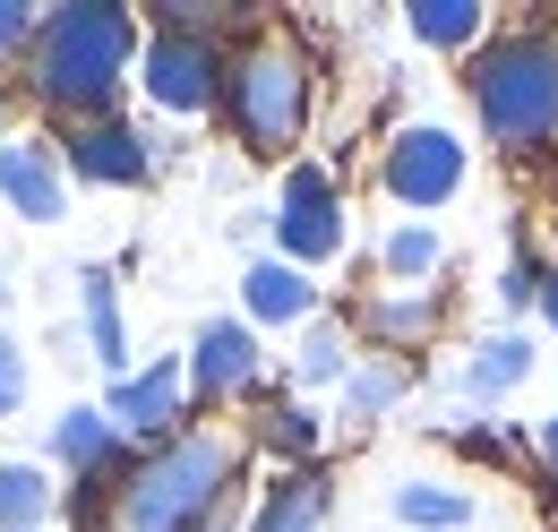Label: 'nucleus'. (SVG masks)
Listing matches in <instances>:
<instances>
[{
  "label": "nucleus",
  "mask_w": 558,
  "mask_h": 532,
  "mask_svg": "<svg viewBox=\"0 0 558 532\" xmlns=\"http://www.w3.org/2000/svg\"><path fill=\"white\" fill-rule=\"evenodd\" d=\"M473 112L498 146H550L558 137V35H507L473 61Z\"/></svg>",
  "instance_id": "obj_3"
},
{
  "label": "nucleus",
  "mask_w": 558,
  "mask_h": 532,
  "mask_svg": "<svg viewBox=\"0 0 558 532\" xmlns=\"http://www.w3.org/2000/svg\"><path fill=\"white\" fill-rule=\"evenodd\" d=\"M138 61V17L130 9H104V0H77V9H52L26 44V86L61 112H86L104 121V104L121 95V77Z\"/></svg>",
  "instance_id": "obj_1"
},
{
  "label": "nucleus",
  "mask_w": 558,
  "mask_h": 532,
  "mask_svg": "<svg viewBox=\"0 0 558 532\" xmlns=\"http://www.w3.org/2000/svg\"><path fill=\"white\" fill-rule=\"evenodd\" d=\"M232 464L241 447L223 430H181L121 481V532H198L232 498Z\"/></svg>",
  "instance_id": "obj_2"
},
{
  "label": "nucleus",
  "mask_w": 558,
  "mask_h": 532,
  "mask_svg": "<svg viewBox=\"0 0 558 532\" xmlns=\"http://www.w3.org/2000/svg\"><path fill=\"white\" fill-rule=\"evenodd\" d=\"M542 464H550V481H558V421L542 430Z\"/></svg>",
  "instance_id": "obj_29"
},
{
  "label": "nucleus",
  "mask_w": 558,
  "mask_h": 532,
  "mask_svg": "<svg viewBox=\"0 0 558 532\" xmlns=\"http://www.w3.org/2000/svg\"><path fill=\"white\" fill-rule=\"evenodd\" d=\"M276 241H283V266H318L344 250V198L318 164H301L283 181V206H276Z\"/></svg>",
  "instance_id": "obj_7"
},
{
  "label": "nucleus",
  "mask_w": 558,
  "mask_h": 532,
  "mask_svg": "<svg viewBox=\"0 0 558 532\" xmlns=\"http://www.w3.org/2000/svg\"><path fill=\"white\" fill-rule=\"evenodd\" d=\"M0 198L17 206L26 223H52V215H61V164H52L35 137L0 146Z\"/></svg>",
  "instance_id": "obj_11"
},
{
  "label": "nucleus",
  "mask_w": 558,
  "mask_h": 532,
  "mask_svg": "<svg viewBox=\"0 0 558 532\" xmlns=\"http://www.w3.org/2000/svg\"><path fill=\"white\" fill-rule=\"evenodd\" d=\"M258 438H267L276 456H310V447H318V412H310V403H276V412L258 421Z\"/></svg>",
  "instance_id": "obj_24"
},
{
  "label": "nucleus",
  "mask_w": 558,
  "mask_h": 532,
  "mask_svg": "<svg viewBox=\"0 0 558 532\" xmlns=\"http://www.w3.org/2000/svg\"><path fill=\"white\" fill-rule=\"evenodd\" d=\"M413 387V370L404 361H369V370H352L344 378V403H352V421H369V412H387V403Z\"/></svg>",
  "instance_id": "obj_22"
},
{
  "label": "nucleus",
  "mask_w": 558,
  "mask_h": 532,
  "mask_svg": "<svg viewBox=\"0 0 558 532\" xmlns=\"http://www.w3.org/2000/svg\"><path fill=\"white\" fill-rule=\"evenodd\" d=\"M241 292H250V318H276V327H292V318H310V310H318V283H310L301 266H283V258L250 266V275H241Z\"/></svg>",
  "instance_id": "obj_12"
},
{
  "label": "nucleus",
  "mask_w": 558,
  "mask_h": 532,
  "mask_svg": "<svg viewBox=\"0 0 558 532\" xmlns=\"http://www.w3.org/2000/svg\"><path fill=\"white\" fill-rule=\"evenodd\" d=\"M542 310H550V327H558V275H542Z\"/></svg>",
  "instance_id": "obj_30"
},
{
  "label": "nucleus",
  "mask_w": 558,
  "mask_h": 532,
  "mask_svg": "<svg viewBox=\"0 0 558 532\" xmlns=\"http://www.w3.org/2000/svg\"><path fill=\"white\" fill-rule=\"evenodd\" d=\"M413 35L438 52H464L482 35V0H413Z\"/></svg>",
  "instance_id": "obj_19"
},
{
  "label": "nucleus",
  "mask_w": 558,
  "mask_h": 532,
  "mask_svg": "<svg viewBox=\"0 0 558 532\" xmlns=\"http://www.w3.org/2000/svg\"><path fill=\"white\" fill-rule=\"evenodd\" d=\"M44 516H52L44 464H0V532H35Z\"/></svg>",
  "instance_id": "obj_17"
},
{
  "label": "nucleus",
  "mask_w": 558,
  "mask_h": 532,
  "mask_svg": "<svg viewBox=\"0 0 558 532\" xmlns=\"http://www.w3.org/2000/svg\"><path fill=\"white\" fill-rule=\"evenodd\" d=\"M318 524H327V481L318 472H283L250 516V532H318Z\"/></svg>",
  "instance_id": "obj_13"
},
{
  "label": "nucleus",
  "mask_w": 558,
  "mask_h": 532,
  "mask_svg": "<svg viewBox=\"0 0 558 532\" xmlns=\"http://www.w3.org/2000/svg\"><path fill=\"white\" fill-rule=\"evenodd\" d=\"M396 516L421 524V532H456V524H473V498L447 489V481H404V489H396Z\"/></svg>",
  "instance_id": "obj_16"
},
{
  "label": "nucleus",
  "mask_w": 558,
  "mask_h": 532,
  "mask_svg": "<svg viewBox=\"0 0 558 532\" xmlns=\"http://www.w3.org/2000/svg\"><path fill=\"white\" fill-rule=\"evenodd\" d=\"M524 370H533V343H515V335H489L482 352L464 361V396H507Z\"/></svg>",
  "instance_id": "obj_18"
},
{
  "label": "nucleus",
  "mask_w": 558,
  "mask_h": 532,
  "mask_svg": "<svg viewBox=\"0 0 558 532\" xmlns=\"http://www.w3.org/2000/svg\"><path fill=\"white\" fill-rule=\"evenodd\" d=\"M223 112H232V137L250 155H283L301 121H310V61L283 44V35H258L223 61Z\"/></svg>",
  "instance_id": "obj_4"
},
{
  "label": "nucleus",
  "mask_w": 558,
  "mask_h": 532,
  "mask_svg": "<svg viewBox=\"0 0 558 532\" xmlns=\"http://www.w3.org/2000/svg\"><path fill=\"white\" fill-rule=\"evenodd\" d=\"M181 403H190V361H155V370H130V378H112V403H104V421L121 430V438H181Z\"/></svg>",
  "instance_id": "obj_8"
},
{
  "label": "nucleus",
  "mask_w": 558,
  "mask_h": 532,
  "mask_svg": "<svg viewBox=\"0 0 558 532\" xmlns=\"http://www.w3.org/2000/svg\"><path fill=\"white\" fill-rule=\"evenodd\" d=\"M35 44V9H17V0H0V61H17Z\"/></svg>",
  "instance_id": "obj_25"
},
{
  "label": "nucleus",
  "mask_w": 558,
  "mask_h": 532,
  "mask_svg": "<svg viewBox=\"0 0 558 532\" xmlns=\"http://www.w3.org/2000/svg\"><path fill=\"white\" fill-rule=\"evenodd\" d=\"M198 532H241V516H232V498H223V507H215V516H207Z\"/></svg>",
  "instance_id": "obj_28"
},
{
  "label": "nucleus",
  "mask_w": 558,
  "mask_h": 532,
  "mask_svg": "<svg viewBox=\"0 0 558 532\" xmlns=\"http://www.w3.org/2000/svg\"><path fill=\"white\" fill-rule=\"evenodd\" d=\"M378 266H387L396 283H413V275H429V266H438V232H429V223H404V232H387V250H378Z\"/></svg>",
  "instance_id": "obj_23"
},
{
  "label": "nucleus",
  "mask_w": 558,
  "mask_h": 532,
  "mask_svg": "<svg viewBox=\"0 0 558 532\" xmlns=\"http://www.w3.org/2000/svg\"><path fill=\"white\" fill-rule=\"evenodd\" d=\"M146 137L121 130V121H77L70 130V172L77 181H112V190H130V181H146Z\"/></svg>",
  "instance_id": "obj_10"
},
{
  "label": "nucleus",
  "mask_w": 558,
  "mask_h": 532,
  "mask_svg": "<svg viewBox=\"0 0 558 532\" xmlns=\"http://www.w3.org/2000/svg\"><path fill=\"white\" fill-rule=\"evenodd\" d=\"M498 301H507V310H524V301H542V266H507V283H498Z\"/></svg>",
  "instance_id": "obj_27"
},
{
  "label": "nucleus",
  "mask_w": 558,
  "mask_h": 532,
  "mask_svg": "<svg viewBox=\"0 0 558 532\" xmlns=\"http://www.w3.org/2000/svg\"><path fill=\"white\" fill-rule=\"evenodd\" d=\"M378 181L396 206H447L464 190V146H456V130H396Z\"/></svg>",
  "instance_id": "obj_6"
},
{
  "label": "nucleus",
  "mask_w": 558,
  "mask_h": 532,
  "mask_svg": "<svg viewBox=\"0 0 558 532\" xmlns=\"http://www.w3.org/2000/svg\"><path fill=\"white\" fill-rule=\"evenodd\" d=\"M52 456L70 472H112L121 464V430H112L95 403H77V412H61V430H52Z\"/></svg>",
  "instance_id": "obj_14"
},
{
  "label": "nucleus",
  "mask_w": 558,
  "mask_h": 532,
  "mask_svg": "<svg viewBox=\"0 0 558 532\" xmlns=\"http://www.w3.org/2000/svg\"><path fill=\"white\" fill-rule=\"evenodd\" d=\"M429 327H438V301L429 292H378L369 301V335H387V343H421Z\"/></svg>",
  "instance_id": "obj_20"
},
{
  "label": "nucleus",
  "mask_w": 558,
  "mask_h": 532,
  "mask_svg": "<svg viewBox=\"0 0 558 532\" xmlns=\"http://www.w3.org/2000/svg\"><path fill=\"white\" fill-rule=\"evenodd\" d=\"M77 292H86V335H95V361H104L112 378H130V335H121V301H112V266H86V275H77Z\"/></svg>",
  "instance_id": "obj_15"
},
{
  "label": "nucleus",
  "mask_w": 558,
  "mask_h": 532,
  "mask_svg": "<svg viewBox=\"0 0 558 532\" xmlns=\"http://www.w3.org/2000/svg\"><path fill=\"white\" fill-rule=\"evenodd\" d=\"M258 387V335L241 327V318H215V327H198V352H190V396H250Z\"/></svg>",
  "instance_id": "obj_9"
},
{
  "label": "nucleus",
  "mask_w": 558,
  "mask_h": 532,
  "mask_svg": "<svg viewBox=\"0 0 558 532\" xmlns=\"http://www.w3.org/2000/svg\"><path fill=\"white\" fill-rule=\"evenodd\" d=\"M26 403V361H17V343L0 335V412H17Z\"/></svg>",
  "instance_id": "obj_26"
},
{
  "label": "nucleus",
  "mask_w": 558,
  "mask_h": 532,
  "mask_svg": "<svg viewBox=\"0 0 558 532\" xmlns=\"http://www.w3.org/2000/svg\"><path fill=\"white\" fill-rule=\"evenodd\" d=\"M292 378H301V387H336V378H352V343H344V327H310V335H301V352H292Z\"/></svg>",
  "instance_id": "obj_21"
},
{
  "label": "nucleus",
  "mask_w": 558,
  "mask_h": 532,
  "mask_svg": "<svg viewBox=\"0 0 558 532\" xmlns=\"http://www.w3.org/2000/svg\"><path fill=\"white\" fill-rule=\"evenodd\" d=\"M138 77L163 112H207V104H223V44L198 26H163L138 52Z\"/></svg>",
  "instance_id": "obj_5"
}]
</instances>
